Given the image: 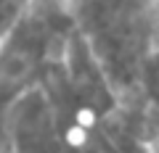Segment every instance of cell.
Returning <instances> with one entry per match:
<instances>
[{
  "mask_svg": "<svg viewBox=\"0 0 159 153\" xmlns=\"http://www.w3.org/2000/svg\"><path fill=\"white\" fill-rule=\"evenodd\" d=\"M24 6H27V0H0V40L16 27Z\"/></svg>",
  "mask_w": 159,
  "mask_h": 153,
  "instance_id": "obj_1",
  "label": "cell"
}]
</instances>
